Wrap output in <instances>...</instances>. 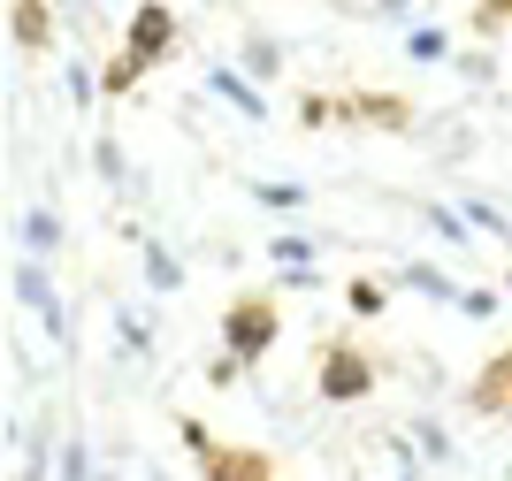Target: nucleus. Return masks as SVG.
<instances>
[{
    "mask_svg": "<svg viewBox=\"0 0 512 481\" xmlns=\"http://www.w3.org/2000/svg\"><path fill=\"white\" fill-rule=\"evenodd\" d=\"M467 222H474L482 237H512V230H505V214H497V207H482V199H467Z\"/></svg>",
    "mask_w": 512,
    "mask_h": 481,
    "instance_id": "a211bd4d",
    "label": "nucleus"
},
{
    "mask_svg": "<svg viewBox=\"0 0 512 481\" xmlns=\"http://www.w3.org/2000/svg\"><path fill=\"white\" fill-rule=\"evenodd\" d=\"M413 443H421L428 459H451V443H444V428H436V420H421V428H413Z\"/></svg>",
    "mask_w": 512,
    "mask_h": 481,
    "instance_id": "6ab92c4d",
    "label": "nucleus"
},
{
    "mask_svg": "<svg viewBox=\"0 0 512 481\" xmlns=\"http://www.w3.org/2000/svg\"><path fill=\"white\" fill-rule=\"evenodd\" d=\"M8 283H16V298H23V314L39 321V329L54 336V344H69V314H62V291H54V283H46V268H39V260H31V252H23L16 268H8Z\"/></svg>",
    "mask_w": 512,
    "mask_h": 481,
    "instance_id": "39448f33",
    "label": "nucleus"
},
{
    "mask_svg": "<svg viewBox=\"0 0 512 481\" xmlns=\"http://www.w3.org/2000/svg\"><path fill=\"white\" fill-rule=\"evenodd\" d=\"M62 481H85V443H69V459H62Z\"/></svg>",
    "mask_w": 512,
    "mask_h": 481,
    "instance_id": "4be33fe9",
    "label": "nucleus"
},
{
    "mask_svg": "<svg viewBox=\"0 0 512 481\" xmlns=\"http://www.w3.org/2000/svg\"><path fill=\"white\" fill-rule=\"evenodd\" d=\"M467 405L482 420H512V352H497L482 375H474V390H467Z\"/></svg>",
    "mask_w": 512,
    "mask_h": 481,
    "instance_id": "423d86ee",
    "label": "nucleus"
},
{
    "mask_svg": "<svg viewBox=\"0 0 512 481\" xmlns=\"http://www.w3.org/2000/svg\"><path fill=\"white\" fill-rule=\"evenodd\" d=\"M505 291H512V275H505Z\"/></svg>",
    "mask_w": 512,
    "mask_h": 481,
    "instance_id": "5701e85b",
    "label": "nucleus"
},
{
    "mask_svg": "<svg viewBox=\"0 0 512 481\" xmlns=\"http://www.w3.org/2000/svg\"><path fill=\"white\" fill-rule=\"evenodd\" d=\"M245 199H253V207H268V214H299L314 191H306L299 176H291V184H283V176H260V184H245Z\"/></svg>",
    "mask_w": 512,
    "mask_h": 481,
    "instance_id": "6e6552de",
    "label": "nucleus"
},
{
    "mask_svg": "<svg viewBox=\"0 0 512 481\" xmlns=\"http://www.w3.org/2000/svg\"><path fill=\"white\" fill-rule=\"evenodd\" d=\"M344 298H352V314H383V283H367V275H360V283H344Z\"/></svg>",
    "mask_w": 512,
    "mask_h": 481,
    "instance_id": "dca6fc26",
    "label": "nucleus"
},
{
    "mask_svg": "<svg viewBox=\"0 0 512 481\" xmlns=\"http://www.w3.org/2000/svg\"><path fill=\"white\" fill-rule=\"evenodd\" d=\"M497 306H505L497 291H459V314H497Z\"/></svg>",
    "mask_w": 512,
    "mask_h": 481,
    "instance_id": "aec40b11",
    "label": "nucleus"
},
{
    "mask_svg": "<svg viewBox=\"0 0 512 481\" xmlns=\"http://www.w3.org/2000/svg\"><path fill=\"white\" fill-rule=\"evenodd\" d=\"M276 336H283V306H276L268 291H245V298H230V306H222V352H230V359L260 367Z\"/></svg>",
    "mask_w": 512,
    "mask_h": 481,
    "instance_id": "f03ea898",
    "label": "nucleus"
},
{
    "mask_svg": "<svg viewBox=\"0 0 512 481\" xmlns=\"http://www.w3.org/2000/svg\"><path fill=\"white\" fill-rule=\"evenodd\" d=\"M406 54H413V62H444L451 39L436 31V23H413V31H406Z\"/></svg>",
    "mask_w": 512,
    "mask_h": 481,
    "instance_id": "4468645a",
    "label": "nucleus"
},
{
    "mask_svg": "<svg viewBox=\"0 0 512 481\" xmlns=\"http://www.w3.org/2000/svg\"><path fill=\"white\" fill-rule=\"evenodd\" d=\"M237 69H245V77H276V69H283V46L276 39H245V62H237Z\"/></svg>",
    "mask_w": 512,
    "mask_h": 481,
    "instance_id": "2eb2a0df",
    "label": "nucleus"
},
{
    "mask_svg": "<svg viewBox=\"0 0 512 481\" xmlns=\"http://www.w3.org/2000/svg\"><path fill=\"white\" fill-rule=\"evenodd\" d=\"M54 245H62V214L31 207V214H23V252H31V260H46Z\"/></svg>",
    "mask_w": 512,
    "mask_h": 481,
    "instance_id": "9d476101",
    "label": "nucleus"
},
{
    "mask_svg": "<svg viewBox=\"0 0 512 481\" xmlns=\"http://www.w3.org/2000/svg\"><path fill=\"white\" fill-rule=\"evenodd\" d=\"M146 283L153 291H176V283H184V260H176L169 245H146Z\"/></svg>",
    "mask_w": 512,
    "mask_h": 481,
    "instance_id": "ddd939ff",
    "label": "nucleus"
},
{
    "mask_svg": "<svg viewBox=\"0 0 512 481\" xmlns=\"http://www.w3.org/2000/svg\"><path fill=\"white\" fill-rule=\"evenodd\" d=\"M398 283H406V291H421V298H444V306H459V291H451L444 275L428 268V260H413V268H398Z\"/></svg>",
    "mask_w": 512,
    "mask_h": 481,
    "instance_id": "f8f14e48",
    "label": "nucleus"
},
{
    "mask_svg": "<svg viewBox=\"0 0 512 481\" xmlns=\"http://www.w3.org/2000/svg\"><path fill=\"white\" fill-rule=\"evenodd\" d=\"M207 92H214L222 107H237L245 123H268V100L253 92V77H245L237 62H214V69H207Z\"/></svg>",
    "mask_w": 512,
    "mask_h": 481,
    "instance_id": "0eeeda50",
    "label": "nucleus"
},
{
    "mask_svg": "<svg viewBox=\"0 0 512 481\" xmlns=\"http://www.w3.org/2000/svg\"><path fill=\"white\" fill-rule=\"evenodd\" d=\"M505 481H512V466H505Z\"/></svg>",
    "mask_w": 512,
    "mask_h": 481,
    "instance_id": "b1692460",
    "label": "nucleus"
},
{
    "mask_svg": "<svg viewBox=\"0 0 512 481\" xmlns=\"http://www.w3.org/2000/svg\"><path fill=\"white\" fill-rule=\"evenodd\" d=\"M512 23V0H474V31H505Z\"/></svg>",
    "mask_w": 512,
    "mask_h": 481,
    "instance_id": "f3484780",
    "label": "nucleus"
},
{
    "mask_svg": "<svg viewBox=\"0 0 512 481\" xmlns=\"http://www.w3.org/2000/svg\"><path fill=\"white\" fill-rule=\"evenodd\" d=\"M176 39H184V31H176V8L169 0H138V16H130V39H123V54H115V62H107V100H123L130 84L146 77V69H161L176 54Z\"/></svg>",
    "mask_w": 512,
    "mask_h": 481,
    "instance_id": "f257e3e1",
    "label": "nucleus"
},
{
    "mask_svg": "<svg viewBox=\"0 0 512 481\" xmlns=\"http://www.w3.org/2000/svg\"><path fill=\"white\" fill-rule=\"evenodd\" d=\"M16 46L23 54H46V46H54V8H46V0H16Z\"/></svg>",
    "mask_w": 512,
    "mask_h": 481,
    "instance_id": "1a4fd4ad",
    "label": "nucleus"
},
{
    "mask_svg": "<svg viewBox=\"0 0 512 481\" xmlns=\"http://www.w3.org/2000/svg\"><path fill=\"white\" fill-rule=\"evenodd\" d=\"M314 390L329 405H360L367 390H375V359H367L352 336H329V344H321V367H314Z\"/></svg>",
    "mask_w": 512,
    "mask_h": 481,
    "instance_id": "20e7f679",
    "label": "nucleus"
},
{
    "mask_svg": "<svg viewBox=\"0 0 512 481\" xmlns=\"http://www.w3.org/2000/svg\"><path fill=\"white\" fill-rule=\"evenodd\" d=\"M237 375H245V359H230V352H222V359H214V367H207V382H222V390H230Z\"/></svg>",
    "mask_w": 512,
    "mask_h": 481,
    "instance_id": "412c9836",
    "label": "nucleus"
},
{
    "mask_svg": "<svg viewBox=\"0 0 512 481\" xmlns=\"http://www.w3.org/2000/svg\"><path fill=\"white\" fill-rule=\"evenodd\" d=\"M268 260H276L291 283H314V245H306V237H276V245H268Z\"/></svg>",
    "mask_w": 512,
    "mask_h": 481,
    "instance_id": "9b49d317",
    "label": "nucleus"
},
{
    "mask_svg": "<svg viewBox=\"0 0 512 481\" xmlns=\"http://www.w3.org/2000/svg\"><path fill=\"white\" fill-rule=\"evenodd\" d=\"M176 436L192 443V459H199V474L207 481H276V459H268V451H245V443H222L207 428V420H176Z\"/></svg>",
    "mask_w": 512,
    "mask_h": 481,
    "instance_id": "7ed1b4c3",
    "label": "nucleus"
}]
</instances>
